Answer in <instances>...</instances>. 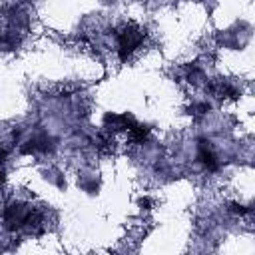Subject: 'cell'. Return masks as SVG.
I'll return each instance as SVG.
<instances>
[{
	"instance_id": "obj_1",
	"label": "cell",
	"mask_w": 255,
	"mask_h": 255,
	"mask_svg": "<svg viewBox=\"0 0 255 255\" xmlns=\"http://www.w3.org/2000/svg\"><path fill=\"white\" fill-rule=\"evenodd\" d=\"M145 32L137 26H128L118 34V56L122 62H126L141 44H143Z\"/></svg>"
},
{
	"instance_id": "obj_2",
	"label": "cell",
	"mask_w": 255,
	"mask_h": 255,
	"mask_svg": "<svg viewBox=\"0 0 255 255\" xmlns=\"http://www.w3.org/2000/svg\"><path fill=\"white\" fill-rule=\"evenodd\" d=\"M199 161L207 167V171H217L219 169V161H217L215 153L207 147L205 141H201V145H199Z\"/></svg>"
},
{
	"instance_id": "obj_3",
	"label": "cell",
	"mask_w": 255,
	"mask_h": 255,
	"mask_svg": "<svg viewBox=\"0 0 255 255\" xmlns=\"http://www.w3.org/2000/svg\"><path fill=\"white\" fill-rule=\"evenodd\" d=\"M205 112H209V104L207 102H199V104H193L191 106V114H195V116H201Z\"/></svg>"
},
{
	"instance_id": "obj_4",
	"label": "cell",
	"mask_w": 255,
	"mask_h": 255,
	"mask_svg": "<svg viewBox=\"0 0 255 255\" xmlns=\"http://www.w3.org/2000/svg\"><path fill=\"white\" fill-rule=\"evenodd\" d=\"M229 209H231L233 213H239V215H245V213L251 211V207H245V205H239V203H231Z\"/></svg>"
},
{
	"instance_id": "obj_5",
	"label": "cell",
	"mask_w": 255,
	"mask_h": 255,
	"mask_svg": "<svg viewBox=\"0 0 255 255\" xmlns=\"http://www.w3.org/2000/svg\"><path fill=\"white\" fill-rule=\"evenodd\" d=\"M2 183H4V173L0 171V185H2Z\"/></svg>"
}]
</instances>
